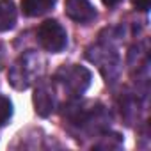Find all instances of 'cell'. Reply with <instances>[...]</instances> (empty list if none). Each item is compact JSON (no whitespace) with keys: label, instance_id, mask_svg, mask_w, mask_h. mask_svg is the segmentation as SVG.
I'll return each instance as SVG.
<instances>
[{"label":"cell","instance_id":"6da1fadb","mask_svg":"<svg viewBox=\"0 0 151 151\" xmlns=\"http://www.w3.org/2000/svg\"><path fill=\"white\" fill-rule=\"evenodd\" d=\"M43 69H45V62H43L41 55L36 52H27L11 66L9 82L14 89H20V91L27 89L39 78Z\"/></svg>","mask_w":151,"mask_h":151},{"label":"cell","instance_id":"7a4b0ae2","mask_svg":"<svg viewBox=\"0 0 151 151\" xmlns=\"http://www.w3.org/2000/svg\"><path fill=\"white\" fill-rule=\"evenodd\" d=\"M57 84L62 86L64 91H68L71 96H80L86 93V89L91 86V71L84 66H62L55 73Z\"/></svg>","mask_w":151,"mask_h":151},{"label":"cell","instance_id":"3957f363","mask_svg":"<svg viewBox=\"0 0 151 151\" xmlns=\"http://www.w3.org/2000/svg\"><path fill=\"white\" fill-rule=\"evenodd\" d=\"M37 41L46 52L59 53L68 46V34H66V29L59 22L46 20L37 29Z\"/></svg>","mask_w":151,"mask_h":151},{"label":"cell","instance_id":"277c9868","mask_svg":"<svg viewBox=\"0 0 151 151\" xmlns=\"http://www.w3.org/2000/svg\"><path fill=\"white\" fill-rule=\"evenodd\" d=\"M87 57L98 64V68L101 69V73L105 75V78L107 82L112 80L116 77V73H117V66H119V59H117V53L109 48V46H94L89 50Z\"/></svg>","mask_w":151,"mask_h":151},{"label":"cell","instance_id":"5b68a950","mask_svg":"<svg viewBox=\"0 0 151 151\" xmlns=\"http://www.w3.org/2000/svg\"><path fill=\"white\" fill-rule=\"evenodd\" d=\"M64 11L77 23H89L96 18V9L89 0H66Z\"/></svg>","mask_w":151,"mask_h":151},{"label":"cell","instance_id":"8992f818","mask_svg":"<svg viewBox=\"0 0 151 151\" xmlns=\"http://www.w3.org/2000/svg\"><path fill=\"white\" fill-rule=\"evenodd\" d=\"M34 107L41 117H46L53 110V93L48 86H39L34 93Z\"/></svg>","mask_w":151,"mask_h":151},{"label":"cell","instance_id":"52a82bcc","mask_svg":"<svg viewBox=\"0 0 151 151\" xmlns=\"http://www.w3.org/2000/svg\"><path fill=\"white\" fill-rule=\"evenodd\" d=\"M16 6L13 0H0V32H7L16 23Z\"/></svg>","mask_w":151,"mask_h":151},{"label":"cell","instance_id":"ba28073f","mask_svg":"<svg viewBox=\"0 0 151 151\" xmlns=\"http://www.w3.org/2000/svg\"><path fill=\"white\" fill-rule=\"evenodd\" d=\"M57 0H22V9L25 16H41L45 13H48L50 9H53Z\"/></svg>","mask_w":151,"mask_h":151},{"label":"cell","instance_id":"9c48e42d","mask_svg":"<svg viewBox=\"0 0 151 151\" xmlns=\"http://www.w3.org/2000/svg\"><path fill=\"white\" fill-rule=\"evenodd\" d=\"M11 114H13V105H11V101H9L7 98H4V96H0V126H4V124L9 121Z\"/></svg>","mask_w":151,"mask_h":151},{"label":"cell","instance_id":"30bf717a","mask_svg":"<svg viewBox=\"0 0 151 151\" xmlns=\"http://www.w3.org/2000/svg\"><path fill=\"white\" fill-rule=\"evenodd\" d=\"M132 4H133V7H135L137 11H142V13H146V11L149 9L151 0H132Z\"/></svg>","mask_w":151,"mask_h":151},{"label":"cell","instance_id":"8fae6325","mask_svg":"<svg viewBox=\"0 0 151 151\" xmlns=\"http://www.w3.org/2000/svg\"><path fill=\"white\" fill-rule=\"evenodd\" d=\"M101 2H103L107 7H116V6L121 2V0H101Z\"/></svg>","mask_w":151,"mask_h":151}]
</instances>
